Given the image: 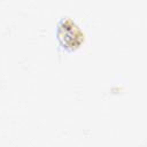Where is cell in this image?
I'll list each match as a JSON object with an SVG mask.
<instances>
[{
    "label": "cell",
    "mask_w": 147,
    "mask_h": 147,
    "mask_svg": "<svg viewBox=\"0 0 147 147\" xmlns=\"http://www.w3.org/2000/svg\"><path fill=\"white\" fill-rule=\"evenodd\" d=\"M57 38L63 47L74 49L80 45L84 39V34L75 22L68 17H63L57 25Z\"/></svg>",
    "instance_id": "6da1fadb"
}]
</instances>
